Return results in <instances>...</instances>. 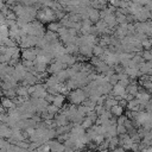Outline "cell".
Segmentation results:
<instances>
[{
	"label": "cell",
	"mask_w": 152,
	"mask_h": 152,
	"mask_svg": "<svg viewBox=\"0 0 152 152\" xmlns=\"http://www.w3.org/2000/svg\"><path fill=\"white\" fill-rule=\"evenodd\" d=\"M48 142H49V146H50V151L51 152H65L66 151L65 145L63 142L58 141V140L52 139V140H49Z\"/></svg>",
	"instance_id": "obj_1"
},
{
	"label": "cell",
	"mask_w": 152,
	"mask_h": 152,
	"mask_svg": "<svg viewBox=\"0 0 152 152\" xmlns=\"http://www.w3.org/2000/svg\"><path fill=\"white\" fill-rule=\"evenodd\" d=\"M84 99H86V95L80 89L74 91V93H71V95H70V100H71L72 103H81V102L84 101Z\"/></svg>",
	"instance_id": "obj_2"
},
{
	"label": "cell",
	"mask_w": 152,
	"mask_h": 152,
	"mask_svg": "<svg viewBox=\"0 0 152 152\" xmlns=\"http://www.w3.org/2000/svg\"><path fill=\"white\" fill-rule=\"evenodd\" d=\"M0 134H1V138H4V139H8V140H10L11 137H12V134H13V129L10 128V126H7L5 122H2Z\"/></svg>",
	"instance_id": "obj_3"
},
{
	"label": "cell",
	"mask_w": 152,
	"mask_h": 152,
	"mask_svg": "<svg viewBox=\"0 0 152 152\" xmlns=\"http://www.w3.org/2000/svg\"><path fill=\"white\" fill-rule=\"evenodd\" d=\"M118 125H110L107 128V133H106V139H110V138H114L118 135V129H116Z\"/></svg>",
	"instance_id": "obj_4"
},
{
	"label": "cell",
	"mask_w": 152,
	"mask_h": 152,
	"mask_svg": "<svg viewBox=\"0 0 152 152\" xmlns=\"http://www.w3.org/2000/svg\"><path fill=\"white\" fill-rule=\"evenodd\" d=\"M119 145H120V139L118 137H114V138H110L109 139V150L110 151L115 150Z\"/></svg>",
	"instance_id": "obj_5"
},
{
	"label": "cell",
	"mask_w": 152,
	"mask_h": 152,
	"mask_svg": "<svg viewBox=\"0 0 152 152\" xmlns=\"http://www.w3.org/2000/svg\"><path fill=\"white\" fill-rule=\"evenodd\" d=\"M122 112H124V109H122V107L120 104H116V106H114V107L110 108V113L114 114V115H116V116H121Z\"/></svg>",
	"instance_id": "obj_6"
},
{
	"label": "cell",
	"mask_w": 152,
	"mask_h": 152,
	"mask_svg": "<svg viewBox=\"0 0 152 152\" xmlns=\"http://www.w3.org/2000/svg\"><path fill=\"white\" fill-rule=\"evenodd\" d=\"M81 126H82L84 129H86V128H90V127H93V120H91L89 116H87L86 119H83Z\"/></svg>",
	"instance_id": "obj_7"
},
{
	"label": "cell",
	"mask_w": 152,
	"mask_h": 152,
	"mask_svg": "<svg viewBox=\"0 0 152 152\" xmlns=\"http://www.w3.org/2000/svg\"><path fill=\"white\" fill-rule=\"evenodd\" d=\"M63 101H64V97H63L62 95H57V96H55L53 104H55L56 107H61V106L63 104Z\"/></svg>",
	"instance_id": "obj_8"
},
{
	"label": "cell",
	"mask_w": 152,
	"mask_h": 152,
	"mask_svg": "<svg viewBox=\"0 0 152 152\" xmlns=\"http://www.w3.org/2000/svg\"><path fill=\"white\" fill-rule=\"evenodd\" d=\"M2 106H4V108H8V109L14 108V103L10 99H4L2 100Z\"/></svg>",
	"instance_id": "obj_9"
},
{
	"label": "cell",
	"mask_w": 152,
	"mask_h": 152,
	"mask_svg": "<svg viewBox=\"0 0 152 152\" xmlns=\"http://www.w3.org/2000/svg\"><path fill=\"white\" fill-rule=\"evenodd\" d=\"M99 150H100V151L109 150V139H104V140L99 145Z\"/></svg>",
	"instance_id": "obj_10"
},
{
	"label": "cell",
	"mask_w": 152,
	"mask_h": 152,
	"mask_svg": "<svg viewBox=\"0 0 152 152\" xmlns=\"http://www.w3.org/2000/svg\"><path fill=\"white\" fill-rule=\"evenodd\" d=\"M116 129H118V134L119 135H124V134L127 133V128L125 127V125H118Z\"/></svg>",
	"instance_id": "obj_11"
},
{
	"label": "cell",
	"mask_w": 152,
	"mask_h": 152,
	"mask_svg": "<svg viewBox=\"0 0 152 152\" xmlns=\"http://www.w3.org/2000/svg\"><path fill=\"white\" fill-rule=\"evenodd\" d=\"M93 52H94L96 56H99V55L103 53V49H102L101 46H94V49H93Z\"/></svg>",
	"instance_id": "obj_12"
},
{
	"label": "cell",
	"mask_w": 152,
	"mask_h": 152,
	"mask_svg": "<svg viewBox=\"0 0 152 152\" xmlns=\"http://www.w3.org/2000/svg\"><path fill=\"white\" fill-rule=\"evenodd\" d=\"M144 58L147 59V61H151L152 59V52L151 51H145L144 52Z\"/></svg>",
	"instance_id": "obj_13"
},
{
	"label": "cell",
	"mask_w": 152,
	"mask_h": 152,
	"mask_svg": "<svg viewBox=\"0 0 152 152\" xmlns=\"http://www.w3.org/2000/svg\"><path fill=\"white\" fill-rule=\"evenodd\" d=\"M114 152H126V150L124 148V147H121V146H119V147H116L115 150H113Z\"/></svg>",
	"instance_id": "obj_14"
},
{
	"label": "cell",
	"mask_w": 152,
	"mask_h": 152,
	"mask_svg": "<svg viewBox=\"0 0 152 152\" xmlns=\"http://www.w3.org/2000/svg\"><path fill=\"white\" fill-rule=\"evenodd\" d=\"M141 152H152V146H148V147L142 148V151H141Z\"/></svg>",
	"instance_id": "obj_15"
},
{
	"label": "cell",
	"mask_w": 152,
	"mask_h": 152,
	"mask_svg": "<svg viewBox=\"0 0 152 152\" xmlns=\"http://www.w3.org/2000/svg\"><path fill=\"white\" fill-rule=\"evenodd\" d=\"M151 52H152V50H151Z\"/></svg>",
	"instance_id": "obj_16"
},
{
	"label": "cell",
	"mask_w": 152,
	"mask_h": 152,
	"mask_svg": "<svg viewBox=\"0 0 152 152\" xmlns=\"http://www.w3.org/2000/svg\"><path fill=\"white\" fill-rule=\"evenodd\" d=\"M140 152H141V151H140Z\"/></svg>",
	"instance_id": "obj_17"
}]
</instances>
